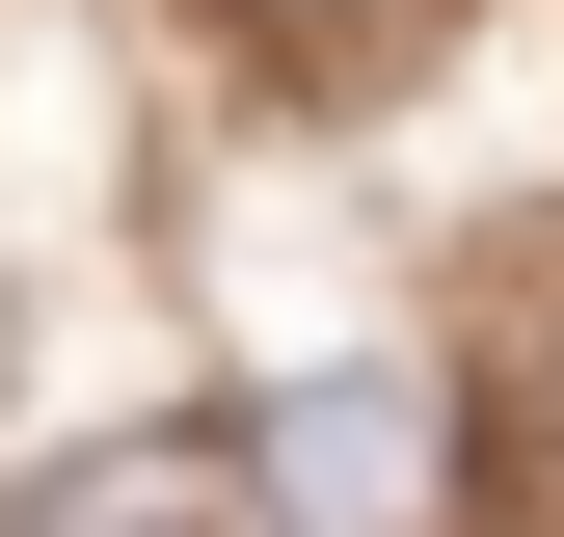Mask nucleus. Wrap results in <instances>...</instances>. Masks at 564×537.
Masks as SVG:
<instances>
[{"mask_svg":"<svg viewBox=\"0 0 564 537\" xmlns=\"http://www.w3.org/2000/svg\"><path fill=\"white\" fill-rule=\"evenodd\" d=\"M431 484H457V457H431V376H296L242 430V511L269 537H431Z\"/></svg>","mask_w":564,"mask_h":537,"instance_id":"nucleus-1","label":"nucleus"},{"mask_svg":"<svg viewBox=\"0 0 564 537\" xmlns=\"http://www.w3.org/2000/svg\"><path fill=\"white\" fill-rule=\"evenodd\" d=\"M0 537H216V457H54Z\"/></svg>","mask_w":564,"mask_h":537,"instance_id":"nucleus-2","label":"nucleus"}]
</instances>
